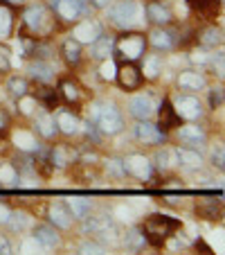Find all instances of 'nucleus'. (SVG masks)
<instances>
[{"label":"nucleus","mask_w":225,"mask_h":255,"mask_svg":"<svg viewBox=\"0 0 225 255\" xmlns=\"http://www.w3.org/2000/svg\"><path fill=\"white\" fill-rule=\"evenodd\" d=\"M147 36L140 32H122L115 41V48H113V59L115 61H140L147 54Z\"/></svg>","instance_id":"obj_1"},{"label":"nucleus","mask_w":225,"mask_h":255,"mask_svg":"<svg viewBox=\"0 0 225 255\" xmlns=\"http://www.w3.org/2000/svg\"><path fill=\"white\" fill-rule=\"evenodd\" d=\"M180 228V222L173 219V217H167V215H151L147 217V222L142 226V233L147 237V244H153V246H162L167 242V237L171 233H176Z\"/></svg>","instance_id":"obj_2"},{"label":"nucleus","mask_w":225,"mask_h":255,"mask_svg":"<svg viewBox=\"0 0 225 255\" xmlns=\"http://www.w3.org/2000/svg\"><path fill=\"white\" fill-rule=\"evenodd\" d=\"M92 120H95L97 129L101 131V135H115L124 129L122 113L115 104H95Z\"/></svg>","instance_id":"obj_3"},{"label":"nucleus","mask_w":225,"mask_h":255,"mask_svg":"<svg viewBox=\"0 0 225 255\" xmlns=\"http://www.w3.org/2000/svg\"><path fill=\"white\" fill-rule=\"evenodd\" d=\"M25 27L39 39V36H50L54 29V16L48 11V7L43 5H32L25 9L23 14Z\"/></svg>","instance_id":"obj_4"},{"label":"nucleus","mask_w":225,"mask_h":255,"mask_svg":"<svg viewBox=\"0 0 225 255\" xmlns=\"http://www.w3.org/2000/svg\"><path fill=\"white\" fill-rule=\"evenodd\" d=\"M115 79L124 91H138L142 86V68L138 61H117Z\"/></svg>","instance_id":"obj_5"},{"label":"nucleus","mask_w":225,"mask_h":255,"mask_svg":"<svg viewBox=\"0 0 225 255\" xmlns=\"http://www.w3.org/2000/svg\"><path fill=\"white\" fill-rule=\"evenodd\" d=\"M138 11H140V7L135 0H120L117 5H113L108 9V18L117 27L129 29L135 23V18H138Z\"/></svg>","instance_id":"obj_6"},{"label":"nucleus","mask_w":225,"mask_h":255,"mask_svg":"<svg viewBox=\"0 0 225 255\" xmlns=\"http://www.w3.org/2000/svg\"><path fill=\"white\" fill-rule=\"evenodd\" d=\"M52 9L61 20H79L83 14H88V0H50Z\"/></svg>","instance_id":"obj_7"},{"label":"nucleus","mask_w":225,"mask_h":255,"mask_svg":"<svg viewBox=\"0 0 225 255\" xmlns=\"http://www.w3.org/2000/svg\"><path fill=\"white\" fill-rule=\"evenodd\" d=\"M122 163H124V172L131 174V176H135L138 181H149L151 174H153V163H151L149 158H144V156H140V154L126 156Z\"/></svg>","instance_id":"obj_8"},{"label":"nucleus","mask_w":225,"mask_h":255,"mask_svg":"<svg viewBox=\"0 0 225 255\" xmlns=\"http://www.w3.org/2000/svg\"><path fill=\"white\" fill-rule=\"evenodd\" d=\"M173 109H176V113L180 116V120L194 122L203 116V104H201V100L194 95H180L176 100V104H173Z\"/></svg>","instance_id":"obj_9"},{"label":"nucleus","mask_w":225,"mask_h":255,"mask_svg":"<svg viewBox=\"0 0 225 255\" xmlns=\"http://www.w3.org/2000/svg\"><path fill=\"white\" fill-rule=\"evenodd\" d=\"M135 138L144 144H162L167 140V131H162L158 125H151L149 120H138V125H135Z\"/></svg>","instance_id":"obj_10"},{"label":"nucleus","mask_w":225,"mask_h":255,"mask_svg":"<svg viewBox=\"0 0 225 255\" xmlns=\"http://www.w3.org/2000/svg\"><path fill=\"white\" fill-rule=\"evenodd\" d=\"M147 41L153 45L158 52H167V50H173L178 45V34L167 27H155L153 32L149 34Z\"/></svg>","instance_id":"obj_11"},{"label":"nucleus","mask_w":225,"mask_h":255,"mask_svg":"<svg viewBox=\"0 0 225 255\" xmlns=\"http://www.w3.org/2000/svg\"><path fill=\"white\" fill-rule=\"evenodd\" d=\"M178 138H180L182 144L192 147V149H201L203 144L207 142V133L203 131V127H198V125L178 127Z\"/></svg>","instance_id":"obj_12"},{"label":"nucleus","mask_w":225,"mask_h":255,"mask_svg":"<svg viewBox=\"0 0 225 255\" xmlns=\"http://www.w3.org/2000/svg\"><path fill=\"white\" fill-rule=\"evenodd\" d=\"M155 106H153V100H151V95H144V93H140V95L131 97L129 102V113L135 118V120H149V118L153 116Z\"/></svg>","instance_id":"obj_13"},{"label":"nucleus","mask_w":225,"mask_h":255,"mask_svg":"<svg viewBox=\"0 0 225 255\" xmlns=\"http://www.w3.org/2000/svg\"><path fill=\"white\" fill-rule=\"evenodd\" d=\"M54 122H57V129L66 135H75V133H79V129H81L79 116L68 111V109H59V111L54 113Z\"/></svg>","instance_id":"obj_14"},{"label":"nucleus","mask_w":225,"mask_h":255,"mask_svg":"<svg viewBox=\"0 0 225 255\" xmlns=\"http://www.w3.org/2000/svg\"><path fill=\"white\" fill-rule=\"evenodd\" d=\"M158 116H160V125L158 127L162 131H171V129H178V127H180V116L176 113V109H173V104H171L169 97H164L162 100Z\"/></svg>","instance_id":"obj_15"},{"label":"nucleus","mask_w":225,"mask_h":255,"mask_svg":"<svg viewBox=\"0 0 225 255\" xmlns=\"http://www.w3.org/2000/svg\"><path fill=\"white\" fill-rule=\"evenodd\" d=\"M147 16H149V20L153 25H158V27H167V25L173 20L171 9H169L167 5H162V2H149Z\"/></svg>","instance_id":"obj_16"},{"label":"nucleus","mask_w":225,"mask_h":255,"mask_svg":"<svg viewBox=\"0 0 225 255\" xmlns=\"http://www.w3.org/2000/svg\"><path fill=\"white\" fill-rule=\"evenodd\" d=\"M101 34V25L95 23V20H83L75 27V34H72V39H77L79 43H92Z\"/></svg>","instance_id":"obj_17"},{"label":"nucleus","mask_w":225,"mask_h":255,"mask_svg":"<svg viewBox=\"0 0 225 255\" xmlns=\"http://www.w3.org/2000/svg\"><path fill=\"white\" fill-rule=\"evenodd\" d=\"M196 215L203 217V219H221V199H214V197H203L198 199L196 203Z\"/></svg>","instance_id":"obj_18"},{"label":"nucleus","mask_w":225,"mask_h":255,"mask_svg":"<svg viewBox=\"0 0 225 255\" xmlns=\"http://www.w3.org/2000/svg\"><path fill=\"white\" fill-rule=\"evenodd\" d=\"M48 217H50V224H52L54 228H61V231H68V228L72 226V219H75V217L70 215V210H68V206H63V203H54V206L50 208Z\"/></svg>","instance_id":"obj_19"},{"label":"nucleus","mask_w":225,"mask_h":255,"mask_svg":"<svg viewBox=\"0 0 225 255\" xmlns=\"http://www.w3.org/2000/svg\"><path fill=\"white\" fill-rule=\"evenodd\" d=\"M113 48H115V39H113V36H104V34H99V36L90 43L92 57L99 59V61L113 57Z\"/></svg>","instance_id":"obj_20"},{"label":"nucleus","mask_w":225,"mask_h":255,"mask_svg":"<svg viewBox=\"0 0 225 255\" xmlns=\"http://www.w3.org/2000/svg\"><path fill=\"white\" fill-rule=\"evenodd\" d=\"M48 158H50V163H52V167L61 169V167H68L72 160L77 158V154H75L68 144H59V147H52V149H50Z\"/></svg>","instance_id":"obj_21"},{"label":"nucleus","mask_w":225,"mask_h":255,"mask_svg":"<svg viewBox=\"0 0 225 255\" xmlns=\"http://www.w3.org/2000/svg\"><path fill=\"white\" fill-rule=\"evenodd\" d=\"M27 72L36 79V82H43V84H48V82L54 79V68H52V63L45 61V59H36V61H32Z\"/></svg>","instance_id":"obj_22"},{"label":"nucleus","mask_w":225,"mask_h":255,"mask_svg":"<svg viewBox=\"0 0 225 255\" xmlns=\"http://www.w3.org/2000/svg\"><path fill=\"white\" fill-rule=\"evenodd\" d=\"M178 86L182 91H201V88H205V75L194 70H185L178 75Z\"/></svg>","instance_id":"obj_23"},{"label":"nucleus","mask_w":225,"mask_h":255,"mask_svg":"<svg viewBox=\"0 0 225 255\" xmlns=\"http://www.w3.org/2000/svg\"><path fill=\"white\" fill-rule=\"evenodd\" d=\"M34 237H36V242H41L45 249H54V246H59V242H61L57 228L48 226V224H41V226L34 228Z\"/></svg>","instance_id":"obj_24"},{"label":"nucleus","mask_w":225,"mask_h":255,"mask_svg":"<svg viewBox=\"0 0 225 255\" xmlns=\"http://www.w3.org/2000/svg\"><path fill=\"white\" fill-rule=\"evenodd\" d=\"M36 131H39L43 138H54V135L59 133V129H57V122H54V116L50 111H43V113H39L36 116Z\"/></svg>","instance_id":"obj_25"},{"label":"nucleus","mask_w":225,"mask_h":255,"mask_svg":"<svg viewBox=\"0 0 225 255\" xmlns=\"http://www.w3.org/2000/svg\"><path fill=\"white\" fill-rule=\"evenodd\" d=\"M61 54H63V59H66L68 66H79V61H81V43H79L77 39L63 41Z\"/></svg>","instance_id":"obj_26"},{"label":"nucleus","mask_w":225,"mask_h":255,"mask_svg":"<svg viewBox=\"0 0 225 255\" xmlns=\"http://www.w3.org/2000/svg\"><path fill=\"white\" fill-rule=\"evenodd\" d=\"M90 199L86 197H70L68 199V210H70L72 217H77V219H86L88 215H90Z\"/></svg>","instance_id":"obj_27"},{"label":"nucleus","mask_w":225,"mask_h":255,"mask_svg":"<svg viewBox=\"0 0 225 255\" xmlns=\"http://www.w3.org/2000/svg\"><path fill=\"white\" fill-rule=\"evenodd\" d=\"M176 156L187 167H201L203 165V158H201V154H198V149H192V147H178Z\"/></svg>","instance_id":"obj_28"},{"label":"nucleus","mask_w":225,"mask_h":255,"mask_svg":"<svg viewBox=\"0 0 225 255\" xmlns=\"http://www.w3.org/2000/svg\"><path fill=\"white\" fill-rule=\"evenodd\" d=\"M221 41H223V36H221V29H216L214 25L201 29V34H198V43H201L203 48H216Z\"/></svg>","instance_id":"obj_29"},{"label":"nucleus","mask_w":225,"mask_h":255,"mask_svg":"<svg viewBox=\"0 0 225 255\" xmlns=\"http://www.w3.org/2000/svg\"><path fill=\"white\" fill-rule=\"evenodd\" d=\"M59 93H61V97L68 102V104H77V102L81 100V88H79L75 82H68V79H63L61 82Z\"/></svg>","instance_id":"obj_30"},{"label":"nucleus","mask_w":225,"mask_h":255,"mask_svg":"<svg viewBox=\"0 0 225 255\" xmlns=\"http://www.w3.org/2000/svg\"><path fill=\"white\" fill-rule=\"evenodd\" d=\"M7 91H9L11 97L23 100V97H27V93H29V84L25 77H11L9 82H7Z\"/></svg>","instance_id":"obj_31"},{"label":"nucleus","mask_w":225,"mask_h":255,"mask_svg":"<svg viewBox=\"0 0 225 255\" xmlns=\"http://www.w3.org/2000/svg\"><path fill=\"white\" fill-rule=\"evenodd\" d=\"M144 244H147V237H144L142 228H135V231L126 233V237H124L126 251H133V253H135V251H142Z\"/></svg>","instance_id":"obj_32"},{"label":"nucleus","mask_w":225,"mask_h":255,"mask_svg":"<svg viewBox=\"0 0 225 255\" xmlns=\"http://www.w3.org/2000/svg\"><path fill=\"white\" fill-rule=\"evenodd\" d=\"M88 219V217H86ZM86 231H90V233H108V228H113V219L110 217H106V215H101V217H92V219H88L86 222Z\"/></svg>","instance_id":"obj_33"},{"label":"nucleus","mask_w":225,"mask_h":255,"mask_svg":"<svg viewBox=\"0 0 225 255\" xmlns=\"http://www.w3.org/2000/svg\"><path fill=\"white\" fill-rule=\"evenodd\" d=\"M0 185H18V167L11 163L0 165Z\"/></svg>","instance_id":"obj_34"},{"label":"nucleus","mask_w":225,"mask_h":255,"mask_svg":"<svg viewBox=\"0 0 225 255\" xmlns=\"http://www.w3.org/2000/svg\"><path fill=\"white\" fill-rule=\"evenodd\" d=\"M144 75H147L149 79H155L162 72V59L160 57H155V54H151V57H147L144 59Z\"/></svg>","instance_id":"obj_35"},{"label":"nucleus","mask_w":225,"mask_h":255,"mask_svg":"<svg viewBox=\"0 0 225 255\" xmlns=\"http://www.w3.org/2000/svg\"><path fill=\"white\" fill-rule=\"evenodd\" d=\"M11 27H14V16H11V11L5 9V7H0V39H2V36H9Z\"/></svg>","instance_id":"obj_36"},{"label":"nucleus","mask_w":225,"mask_h":255,"mask_svg":"<svg viewBox=\"0 0 225 255\" xmlns=\"http://www.w3.org/2000/svg\"><path fill=\"white\" fill-rule=\"evenodd\" d=\"M39 100L45 104V109H59V93L52 88H41Z\"/></svg>","instance_id":"obj_37"},{"label":"nucleus","mask_w":225,"mask_h":255,"mask_svg":"<svg viewBox=\"0 0 225 255\" xmlns=\"http://www.w3.org/2000/svg\"><path fill=\"white\" fill-rule=\"evenodd\" d=\"M221 0H189V7L196 11H203V14H212L214 7H219Z\"/></svg>","instance_id":"obj_38"},{"label":"nucleus","mask_w":225,"mask_h":255,"mask_svg":"<svg viewBox=\"0 0 225 255\" xmlns=\"http://www.w3.org/2000/svg\"><path fill=\"white\" fill-rule=\"evenodd\" d=\"M5 226H9L11 231H23V228L27 226V215H23V212H11Z\"/></svg>","instance_id":"obj_39"},{"label":"nucleus","mask_w":225,"mask_h":255,"mask_svg":"<svg viewBox=\"0 0 225 255\" xmlns=\"http://www.w3.org/2000/svg\"><path fill=\"white\" fill-rule=\"evenodd\" d=\"M52 54H54V50L50 48L48 43H41V41H36V45H34L32 54H29V59H45V61H48Z\"/></svg>","instance_id":"obj_40"},{"label":"nucleus","mask_w":225,"mask_h":255,"mask_svg":"<svg viewBox=\"0 0 225 255\" xmlns=\"http://www.w3.org/2000/svg\"><path fill=\"white\" fill-rule=\"evenodd\" d=\"M223 100H225V95H223V88H212L210 91V109H221L223 106Z\"/></svg>","instance_id":"obj_41"},{"label":"nucleus","mask_w":225,"mask_h":255,"mask_svg":"<svg viewBox=\"0 0 225 255\" xmlns=\"http://www.w3.org/2000/svg\"><path fill=\"white\" fill-rule=\"evenodd\" d=\"M106 172L108 174H113V176H124V163L122 160H117V158H110L108 163H106Z\"/></svg>","instance_id":"obj_42"},{"label":"nucleus","mask_w":225,"mask_h":255,"mask_svg":"<svg viewBox=\"0 0 225 255\" xmlns=\"http://www.w3.org/2000/svg\"><path fill=\"white\" fill-rule=\"evenodd\" d=\"M155 165H158L160 169H167V167H171L173 165V160H171V151H158V156H155Z\"/></svg>","instance_id":"obj_43"},{"label":"nucleus","mask_w":225,"mask_h":255,"mask_svg":"<svg viewBox=\"0 0 225 255\" xmlns=\"http://www.w3.org/2000/svg\"><path fill=\"white\" fill-rule=\"evenodd\" d=\"M83 131H86V138H88V140H92L95 144H99V140H101V131L97 129L95 122H86V129H83Z\"/></svg>","instance_id":"obj_44"},{"label":"nucleus","mask_w":225,"mask_h":255,"mask_svg":"<svg viewBox=\"0 0 225 255\" xmlns=\"http://www.w3.org/2000/svg\"><path fill=\"white\" fill-rule=\"evenodd\" d=\"M104 61H106V59H104ZM115 68H117L115 66V59L110 57L108 61L101 66V79H113V77H115Z\"/></svg>","instance_id":"obj_45"},{"label":"nucleus","mask_w":225,"mask_h":255,"mask_svg":"<svg viewBox=\"0 0 225 255\" xmlns=\"http://www.w3.org/2000/svg\"><path fill=\"white\" fill-rule=\"evenodd\" d=\"M212 160H214V167H219V169L225 167V154H223V147H221V144L212 151Z\"/></svg>","instance_id":"obj_46"},{"label":"nucleus","mask_w":225,"mask_h":255,"mask_svg":"<svg viewBox=\"0 0 225 255\" xmlns=\"http://www.w3.org/2000/svg\"><path fill=\"white\" fill-rule=\"evenodd\" d=\"M11 61H9V50L7 48H0V72H5L9 70Z\"/></svg>","instance_id":"obj_47"},{"label":"nucleus","mask_w":225,"mask_h":255,"mask_svg":"<svg viewBox=\"0 0 225 255\" xmlns=\"http://www.w3.org/2000/svg\"><path fill=\"white\" fill-rule=\"evenodd\" d=\"M9 125H11L9 113H7L5 109H0V133H7V131H9Z\"/></svg>","instance_id":"obj_48"},{"label":"nucleus","mask_w":225,"mask_h":255,"mask_svg":"<svg viewBox=\"0 0 225 255\" xmlns=\"http://www.w3.org/2000/svg\"><path fill=\"white\" fill-rule=\"evenodd\" d=\"M81 253H104V246L95 244V242H88V244L81 246Z\"/></svg>","instance_id":"obj_49"},{"label":"nucleus","mask_w":225,"mask_h":255,"mask_svg":"<svg viewBox=\"0 0 225 255\" xmlns=\"http://www.w3.org/2000/svg\"><path fill=\"white\" fill-rule=\"evenodd\" d=\"M192 61L198 63V66H207V63H210V54H205L203 50H201V52H194L192 54Z\"/></svg>","instance_id":"obj_50"},{"label":"nucleus","mask_w":225,"mask_h":255,"mask_svg":"<svg viewBox=\"0 0 225 255\" xmlns=\"http://www.w3.org/2000/svg\"><path fill=\"white\" fill-rule=\"evenodd\" d=\"M9 215H11V210L5 206V203H0V224L5 226L7 224V219H9Z\"/></svg>","instance_id":"obj_51"},{"label":"nucleus","mask_w":225,"mask_h":255,"mask_svg":"<svg viewBox=\"0 0 225 255\" xmlns=\"http://www.w3.org/2000/svg\"><path fill=\"white\" fill-rule=\"evenodd\" d=\"M90 5L97 7V9H106V7L113 5V0H90Z\"/></svg>","instance_id":"obj_52"},{"label":"nucleus","mask_w":225,"mask_h":255,"mask_svg":"<svg viewBox=\"0 0 225 255\" xmlns=\"http://www.w3.org/2000/svg\"><path fill=\"white\" fill-rule=\"evenodd\" d=\"M0 253H11V244H9V242H7V237H2V235H0Z\"/></svg>","instance_id":"obj_53"},{"label":"nucleus","mask_w":225,"mask_h":255,"mask_svg":"<svg viewBox=\"0 0 225 255\" xmlns=\"http://www.w3.org/2000/svg\"><path fill=\"white\" fill-rule=\"evenodd\" d=\"M196 246H201V249L205 251V253H212V249H210V246L205 244V242H196Z\"/></svg>","instance_id":"obj_54"},{"label":"nucleus","mask_w":225,"mask_h":255,"mask_svg":"<svg viewBox=\"0 0 225 255\" xmlns=\"http://www.w3.org/2000/svg\"><path fill=\"white\" fill-rule=\"evenodd\" d=\"M7 2H11V5H23V0H7Z\"/></svg>","instance_id":"obj_55"},{"label":"nucleus","mask_w":225,"mask_h":255,"mask_svg":"<svg viewBox=\"0 0 225 255\" xmlns=\"http://www.w3.org/2000/svg\"><path fill=\"white\" fill-rule=\"evenodd\" d=\"M7 5V0H0V7H5Z\"/></svg>","instance_id":"obj_56"},{"label":"nucleus","mask_w":225,"mask_h":255,"mask_svg":"<svg viewBox=\"0 0 225 255\" xmlns=\"http://www.w3.org/2000/svg\"><path fill=\"white\" fill-rule=\"evenodd\" d=\"M0 190H2V185H0Z\"/></svg>","instance_id":"obj_57"}]
</instances>
